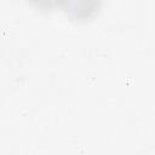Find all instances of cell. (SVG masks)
<instances>
[{
	"instance_id": "1",
	"label": "cell",
	"mask_w": 155,
	"mask_h": 155,
	"mask_svg": "<svg viewBox=\"0 0 155 155\" xmlns=\"http://www.w3.org/2000/svg\"><path fill=\"white\" fill-rule=\"evenodd\" d=\"M61 6L71 21L87 22L98 15L102 0H63Z\"/></svg>"
},
{
	"instance_id": "2",
	"label": "cell",
	"mask_w": 155,
	"mask_h": 155,
	"mask_svg": "<svg viewBox=\"0 0 155 155\" xmlns=\"http://www.w3.org/2000/svg\"><path fill=\"white\" fill-rule=\"evenodd\" d=\"M28 1L34 8L47 12V11H52L56 7L61 6L63 0H28Z\"/></svg>"
}]
</instances>
